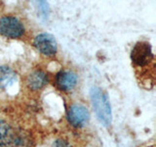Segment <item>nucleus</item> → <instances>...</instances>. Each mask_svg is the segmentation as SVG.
I'll return each mask as SVG.
<instances>
[{
	"label": "nucleus",
	"instance_id": "9",
	"mask_svg": "<svg viewBox=\"0 0 156 147\" xmlns=\"http://www.w3.org/2000/svg\"><path fill=\"white\" fill-rule=\"evenodd\" d=\"M16 72L7 66H0V89H6L17 81Z\"/></svg>",
	"mask_w": 156,
	"mask_h": 147
},
{
	"label": "nucleus",
	"instance_id": "10",
	"mask_svg": "<svg viewBox=\"0 0 156 147\" xmlns=\"http://www.w3.org/2000/svg\"><path fill=\"white\" fill-rule=\"evenodd\" d=\"M37 5H38V7L40 8V11L43 14L44 18H48V12H49V10H48V4L46 2L41 1V2H38Z\"/></svg>",
	"mask_w": 156,
	"mask_h": 147
},
{
	"label": "nucleus",
	"instance_id": "6",
	"mask_svg": "<svg viewBox=\"0 0 156 147\" xmlns=\"http://www.w3.org/2000/svg\"><path fill=\"white\" fill-rule=\"evenodd\" d=\"M68 123L76 129L85 126L90 121V113L82 105H73L67 112Z\"/></svg>",
	"mask_w": 156,
	"mask_h": 147
},
{
	"label": "nucleus",
	"instance_id": "1",
	"mask_svg": "<svg viewBox=\"0 0 156 147\" xmlns=\"http://www.w3.org/2000/svg\"><path fill=\"white\" fill-rule=\"evenodd\" d=\"M91 99L95 112L102 125L108 127L111 126L112 114L109 99L106 93L98 86L91 88Z\"/></svg>",
	"mask_w": 156,
	"mask_h": 147
},
{
	"label": "nucleus",
	"instance_id": "3",
	"mask_svg": "<svg viewBox=\"0 0 156 147\" xmlns=\"http://www.w3.org/2000/svg\"><path fill=\"white\" fill-rule=\"evenodd\" d=\"M131 60L136 68H145L149 65L154 66V54L150 43L139 41L135 44L131 51Z\"/></svg>",
	"mask_w": 156,
	"mask_h": 147
},
{
	"label": "nucleus",
	"instance_id": "7",
	"mask_svg": "<svg viewBox=\"0 0 156 147\" xmlns=\"http://www.w3.org/2000/svg\"><path fill=\"white\" fill-rule=\"evenodd\" d=\"M77 75L69 70L60 71L56 76V85L62 91L73 90L77 85Z\"/></svg>",
	"mask_w": 156,
	"mask_h": 147
},
{
	"label": "nucleus",
	"instance_id": "11",
	"mask_svg": "<svg viewBox=\"0 0 156 147\" xmlns=\"http://www.w3.org/2000/svg\"><path fill=\"white\" fill-rule=\"evenodd\" d=\"M54 147H71V146L68 144L66 140L58 139V140H56L55 143H54Z\"/></svg>",
	"mask_w": 156,
	"mask_h": 147
},
{
	"label": "nucleus",
	"instance_id": "8",
	"mask_svg": "<svg viewBox=\"0 0 156 147\" xmlns=\"http://www.w3.org/2000/svg\"><path fill=\"white\" fill-rule=\"evenodd\" d=\"M27 86L31 90L37 91L45 87V85L48 83V77L45 72L41 70H36L29 74L27 78Z\"/></svg>",
	"mask_w": 156,
	"mask_h": 147
},
{
	"label": "nucleus",
	"instance_id": "2",
	"mask_svg": "<svg viewBox=\"0 0 156 147\" xmlns=\"http://www.w3.org/2000/svg\"><path fill=\"white\" fill-rule=\"evenodd\" d=\"M30 140L23 131L14 130L0 119V147H29Z\"/></svg>",
	"mask_w": 156,
	"mask_h": 147
},
{
	"label": "nucleus",
	"instance_id": "4",
	"mask_svg": "<svg viewBox=\"0 0 156 147\" xmlns=\"http://www.w3.org/2000/svg\"><path fill=\"white\" fill-rule=\"evenodd\" d=\"M26 28L23 24L15 16H3L0 18V33L8 38L22 37Z\"/></svg>",
	"mask_w": 156,
	"mask_h": 147
},
{
	"label": "nucleus",
	"instance_id": "5",
	"mask_svg": "<svg viewBox=\"0 0 156 147\" xmlns=\"http://www.w3.org/2000/svg\"><path fill=\"white\" fill-rule=\"evenodd\" d=\"M34 46L39 52H41L45 56H54L56 55L58 50V45L56 38L52 34L43 32L38 34L34 38Z\"/></svg>",
	"mask_w": 156,
	"mask_h": 147
}]
</instances>
